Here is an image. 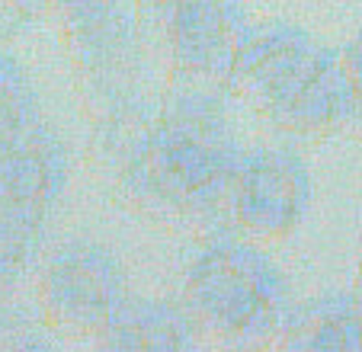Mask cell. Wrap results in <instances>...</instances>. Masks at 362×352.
I'll list each match as a JSON object with an SVG mask.
<instances>
[{"label":"cell","mask_w":362,"mask_h":352,"mask_svg":"<svg viewBox=\"0 0 362 352\" xmlns=\"http://www.w3.org/2000/svg\"><path fill=\"white\" fill-rule=\"evenodd\" d=\"M356 115V90L340 61V48H324L305 81L267 115L273 129L295 138H327L349 131Z\"/></svg>","instance_id":"9c48e42d"},{"label":"cell","mask_w":362,"mask_h":352,"mask_svg":"<svg viewBox=\"0 0 362 352\" xmlns=\"http://www.w3.org/2000/svg\"><path fill=\"white\" fill-rule=\"evenodd\" d=\"M160 100L144 96V100L122 106L110 115H100L90 122L87 135V170L93 173V180L106 189H116L119 180L129 173V167L135 163L138 151H141L144 138H148L151 125L158 119Z\"/></svg>","instance_id":"8fae6325"},{"label":"cell","mask_w":362,"mask_h":352,"mask_svg":"<svg viewBox=\"0 0 362 352\" xmlns=\"http://www.w3.org/2000/svg\"><path fill=\"white\" fill-rule=\"evenodd\" d=\"M135 26L167 83L228 93L231 64L247 35L240 0H135Z\"/></svg>","instance_id":"3957f363"},{"label":"cell","mask_w":362,"mask_h":352,"mask_svg":"<svg viewBox=\"0 0 362 352\" xmlns=\"http://www.w3.org/2000/svg\"><path fill=\"white\" fill-rule=\"evenodd\" d=\"M35 125H39V102L33 83L23 64L0 48V151H7Z\"/></svg>","instance_id":"4fadbf2b"},{"label":"cell","mask_w":362,"mask_h":352,"mask_svg":"<svg viewBox=\"0 0 362 352\" xmlns=\"http://www.w3.org/2000/svg\"><path fill=\"white\" fill-rule=\"evenodd\" d=\"M180 305L199 343L221 349H276L292 311L288 285L267 247L238 234L205 240L186 269Z\"/></svg>","instance_id":"7a4b0ae2"},{"label":"cell","mask_w":362,"mask_h":352,"mask_svg":"<svg viewBox=\"0 0 362 352\" xmlns=\"http://www.w3.org/2000/svg\"><path fill=\"white\" fill-rule=\"evenodd\" d=\"M103 349H192L199 336L180 301L125 298L110 327L96 336Z\"/></svg>","instance_id":"7c38bea8"},{"label":"cell","mask_w":362,"mask_h":352,"mask_svg":"<svg viewBox=\"0 0 362 352\" xmlns=\"http://www.w3.org/2000/svg\"><path fill=\"white\" fill-rule=\"evenodd\" d=\"M353 298L362 307V257H359V269H356V282H353Z\"/></svg>","instance_id":"ac0fdd59"},{"label":"cell","mask_w":362,"mask_h":352,"mask_svg":"<svg viewBox=\"0 0 362 352\" xmlns=\"http://www.w3.org/2000/svg\"><path fill=\"white\" fill-rule=\"evenodd\" d=\"M45 20V0H0V48Z\"/></svg>","instance_id":"2e32d148"},{"label":"cell","mask_w":362,"mask_h":352,"mask_svg":"<svg viewBox=\"0 0 362 352\" xmlns=\"http://www.w3.org/2000/svg\"><path fill=\"white\" fill-rule=\"evenodd\" d=\"M218 90L167 83L158 119L116 192L138 218L199 244L231 230L238 148Z\"/></svg>","instance_id":"6da1fadb"},{"label":"cell","mask_w":362,"mask_h":352,"mask_svg":"<svg viewBox=\"0 0 362 352\" xmlns=\"http://www.w3.org/2000/svg\"><path fill=\"white\" fill-rule=\"evenodd\" d=\"M321 42H315L305 29L292 23H263L250 26L238 48V58L228 77V96L250 106L267 119L317 64L324 54Z\"/></svg>","instance_id":"52a82bcc"},{"label":"cell","mask_w":362,"mask_h":352,"mask_svg":"<svg viewBox=\"0 0 362 352\" xmlns=\"http://www.w3.org/2000/svg\"><path fill=\"white\" fill-rule=\"evenodd\" d=\"M45 224L0 215V298H10L39 259Z\"/></svg>","instance_id":"5bb4252c"},{"label":"cell","mask_w":362,"mask_h":352,"mask_svg":"<svg viewBox=\"0 0 362 352\" xmlns=\"http://www.w3.org/2000/svg\"><path fill=\"white\" fill-rule=\"evenodd\" d=\"M62 42L74 71L77 102L90 122L154 96L148 74L154 64L138 39L135 13L129 7Z\"/></svg>","instance_id":"5b68a950"},{"label":"cell","mask_w":362,"mask_h":352,"mask_svg":"<svg viewBox=\"0 0 362 352\" xmlns=\"http://www.w3.org/2000/svg\"><path fill=\"white\" fill-rule=\"evenodd\" d=\"M125 7V0H45V20L58 29L62 39L103 23L116 10Z\"/></svg>","instance_id":"9a60e30c"},{"label":"cell","mask_w":362,"mask_h":352,"mask_svg":"<svg viewBox=\"0 0 362 352\" xmlns=\"http://www.w3.org/2000/svg\"><path fill=\"white\" fill-rule=\"evenodd\" d=\"M129 298L122 266L100 244L58 247L35 276L39 320L48 333L64 339L100 336Z\"/></svg>","instance_id":"277c9868"},{"label":"cell","mask_w":362,"mask_h":352,"mask_svg":"<svg viewBox=\"0 0 362 352\" xmlns=\"http://www.w3.org/2000/svg\"><path fill=\"white\" fill-rule=\"evenodd\" d=\"M68 151L42 122L0 151V215L45 224L48 211L62 199Z\"/></svg>","instance_id":"ba28073f"},{"label":"cell","mask_w":362,"mask_h":352,"mask_svg":"<svg viewBox=\"0 0 362 352\" xmlns=\"http://www.w3.org/2000/svg\"><path fill=\"white\" fill-rule=\"evenodd\" d=\"M276 349L286 352H359L362 349V307L349 295H321V298L292 305Z\"/></svg>","instance_id":"30bf717a"},{"label":"cell","mask_w":362,"mask_h":352,"mask_svg":"<svg viewBox=\"0 0 362 352\" xmlns=\"http://www.w3.org/2000/svg\"><path fill=\"white\" fill-rule=\"evenodd\" d=\"M311 189V173L295 151H244L231 186V230L260 247L282 244L305 221Z\"/></svg>","instance_id":"8992f818"},{"label":"cell","mask_w":362,"mask_h":352,"mask_svg":"<svg viewBox=\"0 0 362 352\" xmlns=\"http://www.w3.org/2000/svg\"><path fill=\"white\" fill-rule=\"evenodd\" d=\"M340 61L356 90V115L349 122V135H362V29L340 48Z\"/></svg>","instance_id":"e0dca14e"}]
</instances>
